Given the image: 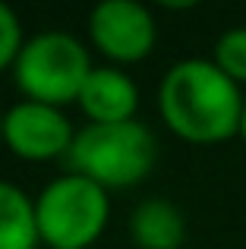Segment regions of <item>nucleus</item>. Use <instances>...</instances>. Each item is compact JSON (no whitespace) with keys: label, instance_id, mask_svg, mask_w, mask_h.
Instances as JSON below:
<instances>
[{"label":"nucleus","instance_id":"5","mask_svg":"<svg viewBox=\"0 0 246 249\" xmlns=\"http://www.w3.org/2000/svg\"><path fill=\"white\" fill-rule=\"evenodd\" d=\"M88 38L114 63H139L155 51L158 25L136 0H105L88 13Z\"/></svg>","mask_w":246,"mask_h":249},{"label":"nucleus","instance_id":"10","mask_svg":"<svg viewBox=\"0 0 246 249\" xmlns=\"http://www.w3.org/2000/svg\"><path fill=\"white\" fill-rule=\"evenodd\" d=\"M211 60L228 79H234L237 85H246V25L228 29L218 38Z\"/></svg>","mask_w":246,"mask_h":249},{"label":"nucleus","instance_id":"12","mask_svg":"<svg viewBox=\"0 0 246 249\" xmlns=\"http://www.w3.org/2000/svg\"><path fill=\"white\" fill-rule=\"evenodd\" d=\"M240 139H246V98H243V117H240Z\"/></svg>","mask_w":246,"mask_h":249},{"label":"nucleus","instance_id":"8","mask_svg":"<svg viewBox=\"0 0 246 249\" xmlns=\"http://www.w3.org/2000/svg\"><path fill=\"white\" fill-rule=\"evenodd\" d=\"M129 237L136 249H180L186 240V221L167 199H145L129 214Z\"/></svg>","mask_w":246,"mask_h":249},{"label":"nucleus","instance_id":"11","mask_svg":"<svg viewBox=\"0 0 246 249\" xmlns=\"http://www.w3.org/2000/svg\"><path fill=\"white\" fill-rule=\"evenodd\" d=\"M22 25H19V16L10 10L6 3H0V73L6 67H13L22 51Z\"/></svg>","mask_w":246,"mask_h":249},{"label":"nucleus","instance_id":"9","mask_svg":"<svg viewBox=\"0 0 246 249\" xmlns=\"http://www.w3.org/2000/svg\"><path fill=\"white\" fill-rule=\"evenodd\" d=\"M38 243L35 202L19 186L0 180V249H35Z\"/></svg>","mask_w":246,"mask_h":249},{"label":"nucleus","instance_id":"13","mask_svg":"<svg viewBox=\"0 0 246 249\" xmlns=\"http://www.w3.org/2000/svg\"><path fill=\"white\" fill-rule=\"evenodd\" d=\"M0 142H3V110H0Z\"/></svg>","mask_w":246,"mask_h":249},{"label":"nucleus","instance_id":"4","mask_svg":"<svg viewBox=\"0 0 246 249\" xmlns=\"http://www.w3.org/2000/svg\"><path fill=\"white\" fill-rule=\"evenodd\" d=\"M92 70L86 44L70 32H41L29 38L13 63V76L25 101L51 107L79 101V91Z\"/></svg>","mask_w":246,"mask_h":249},{"label":"nucleus","instance_id":"2","mask_svg":"<svg viewBox=\"0 0 246 249\" xmlns=\"http://www.w3.org/2000/svg\"><path fill=\"white\" fill-rule=\"evenodd\" d=\"M73 174L88 177L105 189L139 186L158 161V139L139 120L88 123L76 133L70 148Z\"/></svg>","mask_w":246,"mask_h":249},{"label":"nucleus","instance_id":"7","mask_svg":"<svg viewBox=\"0 0 246 249\" xmlns=\"http://www.w3.org/2000/svg\"><path fill=\"white\" fill-rule=\"evenodd\" d=\"M76 104L88 117V123H126L136 120L139 89L120 67H95Z\"/></svg>","mask_w":246,"mask_h":249},{"label":"nucleus","instance_id":"3","mask_svg":"<svg viewBox=\"0 0 246 249\" xmlns=\"http://www.w3.org/2000/svg\"><path fill=\"white\" fill-rule=\"evenodd\" d=\"M107 221V189L79 174L51 180L35 199L38 240L51 249H88L105 233Z\"/></svg>","mask_w":246,"mask_h":249},{"label":"nucleus","instance_id":"1","mask_svg":"<svg viewBox=\"0 0 246 249\" xmlns=\"http://www.w3.org/2000/svg\"><path fill=\"white\" fill-rule=\"evenodd\" d=\"M243 98L240 85L202 57L174 63L158 85L164 126L193 145H218L240 136Z\"/></svg>","mask_w":246,"mask_h":249},{"label":"nucleus","instance_id":"6","mask_svg":"<svg viewBox=\"0 0 246 249\" xmlns=\"http://www.w3.org/2000/svg\"><path fill=\"white\" fill-rule=\"evenodd\" d=\"M76 129L60 107L19 101L3 114V142L22 161H54L70 155Z\"/></svg>","mask_w":246,"mask_h":249}]
</instances>
